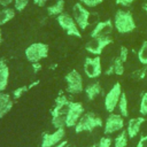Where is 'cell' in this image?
Returning a JSON list of instances; mask_svg holds the SVG:
<instances>
[{
  "instance_id": "1",
  "label": "cell",
  "mask_w": 147,
  "mask_h": 147,
  "mask_svg": "<svg viewBox=\"0 0 147 147\" xmlns=\"http://www.w3.org/2000/svg\"><path fill=\"white\" fill-rule=\"evenodd\" d=\"M113 23H114L115 30L122 34L131 33L132 31L136 30V22H134L132 13L130 10L118 9L115 13Z\"/></svg>"
},
{
  "instance_id": "2",
  "label": "cell",
  "mask_w": 147,
  "mask_h": 147,
  "mask_svg": "<svg viewBox=\"0 0 147 147\" xmlns=\"http://www.w3.org/2000/svg\"><path fill=\"white\" fill-rule=\"evenodd\" d=\"M103 126V122L100 116H96L92 111L84 113L82 117L79 118L78 123L75 126V132L76 133H82V132H92L96 127Z\"/></svg>"
},
{
  "instance_id": "3",
  "label": "cell",
  "mask_w": 147,
  "mask_h": 147,
  "mask_svg": "<svg viewBox=\"0 0 147 147\" xmlns=\"http://www.w3.org/2000/svg\"><path fill=\"white\" fill-rule=\"evenodd\" d=\"M48 52H49V47L47 44L33 42L25 48L24 54H25L26 60L30 63H34V62H40L41 60L46 59L48 56Z\"/></svg>"
},
{
  "instance_id": "4",
  "label": "cell",
  "mask_w": 147,
  "mask_h": 147,
  "mask_svg": "<svg viewBox=\"0 0 147 147\" xmlns=\"http://www.w3.org/2000/svg\"><path fill=\"white\" fill-rule=\"evenodd\" d=\"M56 22L60 25V28L65 31V33L68 36L82 38V30L77 25L72 15H70L68 13H62L59 16H56Z\"/></svg>"
},
{
  "instance_id": "5",
  "label": "cell",
  "mask_w": 147,
  "mask_h": 147,
  "mask_svg": "<svg viewBox=\"0 0 147 147\" xmlns=\"http://www.w3.org/2000/svg\"><path fill=\"white\" fill-rule=\"evenodd\" d=\"M65 84H67V92L69 94H78L84 91V80L79 71L76 69L70 70L65 77H64Z\"/></svg>"
},
{
  "instance_id": "6",
  "label": "cell",
  "mask_w": 147,
  "mask_h": 147,
  "mask_svg": "<svg viewBox=\"0 0 147 147\" xmlns=\"http://www.w3.org/2000/svg\"><path fill=\"white\" fill-rule=\"evenodd\" d=\"M123 91H122V86L119 83H115L111 88L107 92V94L105 95V100H103V105H105V109L108 113H114L115 109L117 108L118 101L121 99Z\"/></svg>"
},
{
  "instance_id": "7",
  "label": "cell",
  "mask_w": 147,
  "mask_h": 147,
  "mask_svg": "<svg viewBox=\"0 0 147 147\" xmlns=\"http://www.w3.org/2000/svg\"><path fill=\"white\" fill-rule=\"evenodd\" d=\"M124 117L118 113H109L103 124V132L106 136L113 134L115 132H121L124 130Z\"/></svg>"
},
{
  "instance_id": "8",
  "label": "cell",
  "mask_w": 147,
  "mask_h": 147,
  "mask_svg": "<svg viewBox=\"0 0 147 147\" xmlns=\"http://www.w3.org/2000/svg\"><path fill=\"white\" fill-rule=\"evenodd\" d=\"M84 74L87 78L90 79H95L102 74V64H101V59L99 55H95L93 57L87 56L84 61Z\"/></svg>"
},
{
  "instance_id": "9",
  "label": "cell",
  "mask_w": 147,
  "mask_h": 147,
  "mask_svg": "<svg viewBox=\"0 0 147 147\" xmlns=\"http://www.w3.org/2000/svg\"><path fill=\"white\" fill-rule=\"evenodd\" d=\"M114 42V39L111 38V36L109 37H94V38H91L86 45H85V49L92 54V55H100L103 49Z\"/></svg>"
},
{
  "instance_id": "10",
  "label": "cell",
  "mask_w": 147,
  "mask_h": 147,
  "mask_svg": "<svg viewBox=\"0 0 147 147\" xmlns=\"http://www.w3.org/2000/svg\"><path fill=\"white\" fill-rule=\"evenodd\" d=\"M84 113H85V109L80 102L69 101V108H68V113L65 115V126L75 127Z\"/></svg>"
},
{
  "instance_id": "11",
  "label": "cell",
  "mask_w": 147,
  "mask_h": 147,
  "mask_svg": "<svg viewBox=\"0 0 147 147\" xmlns=\"http://www.w3.org/2000/svg\"><path fill=\"white\" fill-rule=\"evenodd\" d=\"M90 11L88 9L82 5L79 1L76 2L72 7V17L75 18L77 25L80 30H85L90 24Z\"/></svg>"
},
{
  "instance_id": "12",
  "label": "cell",
  "mask_w": 147,
  "mask_h": 147,
  "mask_svg": "<svg viewBox=\"0 0 147 147\" xmlns=\"http://www.w3.org/2000/svg\"><path fill=\"white\" fill-rule=\"evenodd\" d=\"M65 136V129H55L54 132L51 133H44L41 138L40 147H54L57 144H60L62 140H64Z\"/></svg>"
},
{
  "instance_id": "13",
  "label": "cell",
  "mask_w": 147,
  "mask_h": 147,
  "mask_svg": "<svg viewBox=\"0 0 147 147\" xmlns=\"http://www.w3.org/2000/svg\"><path fill=\"white\" fill-rule=\"evenodd\" d=\"M69 99L64 94H60L55 99V105L51 110V117L56 118V117H63L65 118V115L68 113L69 108Z\"/></svg>"
},
{
  "instance_id": "14",
  "label": "cell",
  "mask_w": 147,
  "mask_h": 147,
  "mask_svg": "<svg viewBox=\"0 0 147 147\" xmlns=\"http://www.w3.org/2000/svg\"><path fill=\"white\" fill-rule=\"evenodd\" d=\"M114 23L111 20H107V21H102L99 22L91 31L90 36L91 38L94 37H109L114 30Z\"/></svg>"
},
{
  "instance_id": "15",
  "label": "cell",
  "mask_w": 147,
  "mask_h": 147,
  "mask_svg": "<svg viewBox=\"0 0 147 147\" xmlns=\"http://www.w3.org/2000/svg\"><path fill=\"white\" fill-rule=\"evenodd\" d=\"M146 121L145 116H138V117H134V118H130L127 124H126V132H127V136L130 139H133L136 138L139 132H140V127L141 125L144 124V122Z\"/></svg>"
},
{
  "instance_id": "16",
  "label": "cell",
  "mask_w": 147,
  "mask_h": 147,
  "mask_svg": "<svg viewBox=\"0 0 147 147\" xmlns=\"http://www.w3.org/2000/svg\"><path fill=\"white\" fill-rule=\"evenodd\" d=\"M14 100L13 98L5 92H0V118L5 117L13 108Z\"/></svg>"
},
{
  "instance_id": "17",
  "label": "cell",
  "mask_w": 147,
  "mask_h": 147,
  "mask_svg": "<svg viewBox=\"0 0 147 147\" xmlns=\"http://www.w3.org/2000/svg\"><path fill=\"white\" fill-rule=\"evenodd\" d=\"M9 82V68L5 59H0V92H5Z\"/></svg>"
},
{
  "instance_id": "18",
  "label": "cell",
  "mask_w": 147,
  "mask_h": 147,
  "mask_svg": "<svg viewBox=\"0 0 147 147\" xmlns=\"http://www.w3.org/2000/svg\"><path fill=\"white\" fill-rule=\"evenodd\" d=\"M106 75H116V76H122L124 74V63L119 60V57H115L111 63L109 64V67L106 69L105 71Z\"/></svg>"
},
{
  "instance_id": "19",
  "label": "cell",
  "mask_w": 147,
  "mask_h": 147,
  "mask_svg": "<svg viewBox=\"0 0 147 147\" xmlns=\"http://www.w3.org/2000/svg\"><path fill=\"white\" fill-rule=\"evenodd\" d=\"M84 92H85L86 98H87L90 101H93V100L102 92V88H101V85H100L99 82H94V83L88 84V85L84 88Z\"/></svg>"
},
{
  "instance_id": "20",
  "label": "cell",
  "mask_w": 147,
  "mask_h": 147,
  "mask_svg": "<svg viewBox=\"0 0 147 147\" xmlns=\"http://www.w3.org/2000/svg\"><path fill=\"white\" fill-rule=\"evenodd\" d=\"M16 15V10L10 7H3L0 9V26L10 22Z\"/></svg>"
},
{
  "instance_id": "21",
  "label": "cell",
  "mask_w": 147,
  "mask_h": 147,
  "mask_svg": "<svg viewBox=\"0 0 147 147\" xmlns=\"http://www.w3.org/2000/svg\"><path fill=\"white\" fill-rule=\"evenodd\" d=\"M64 6H65V2L64 0H56L55 3L47 7V14L48 16H59L60 14L64 13Z\"/></svg>"
},
{
  "instance_id": "22",
  "label": "cell",
  "mask_w": 147,
  "mask_h": 147,
  "mask_svg": "<svg viewBox=\"0 0 147 147\" xmlns=\"http://www.w3.org/2000/svg\"><path fill=\"white\" fill-rule=\"evenodd\" d=\"M117 108H118V111L119 114L126 118L129 116V105H127V96H126V93L123 92L122 95H121V99L118 101V105H117Z\"/></svg>"
},
{
  "instance_id": "23",
  "label": "cell",
  "mask_w": 147,
  "mask_h": 147,
  "mask_svg": "<svg viewBox=\"0 0 147 147\" xmlns=\"http://www.w3.org/2000/svg\"><path fill=\"white\" fill-rule=\"evenodd\" d=\"M129 136H127V132L126 130H122L116 137H115V140H114V147H127V144H129Z\"/></svg>"
},
{
  "instance_id": "24",
  "label": "cell",
  "mask_w": 147,
  "mask_h": 147,
  "mask_svg": "<svg viewBox=\"0 0 147 147\" xmlns=\"http://www.w3.org/2000/svg\"><path fill=\"white\" fill-rule=\"evenodd\" d=\"M137 56H138L139 62H140L142 65L147 67V40L144 41V42L141 44L140 48L138 49V54H137Z\"/></svg>"
},
{
  "instance_id": "25",
  "label": "cell",
  "mask_w": 147,
  "mask_h": 147,
  "mask_svg": "<svg viewBox=\"0 0 147 147\" xmlns=\"http://www.w3.org/2000/svg\"><path fill=\"white\" fill-rule=\"evenodd\" d=\"M139 113L141 116H147V92L141 95L140 105H139Z\"/></svg>"
},
{
  "instance_id": "26",
  "label": "cell",
  "mask_w": 147,
  "mask_h": 147,
  "mask_svg": "<svg viewBox=\"0 0 147 147\" xmlns=\"http://www.w3.org/2000/svg\"><path fill=\"white\" fill-rule=\"evenodd\" d=\"M29 5V0H14V9L16 11H23Z\"/></svg>"
},
{
  "instance_id": "27",
  "label": "cell",
  "mask_w": 147,
  "mask_h": 147,
  "mask_svg": "<svg viewBox=\"0 0 147 147\" xmlns=\"http://www.w3.org/2000/svg\"><path fill=\"white\" fill-rule=\"evenodd\" d=\"M28 90H29V86H20L17 88H15L14 92H13V99L18 100L25 92H28Z\"/></svg>"
},
{
  "instance_id": "28",
  "label": "cell",
  "mask_w": 147,
  "mask_h": 147,
  "mask_svg": "<svg viewBox=\"0 0 147 147\" xmlns=\"http://www.w3.org/2000/svg\"><path fill=\"white\" fill-rule=\"evenodd\" d=\"M79 2L82 5H84L86 8H94V7H98L99 5H101L103 2V0H79Z\"/></svg>"
},
{
  "instance_id": "29",
  "label": "cell",
  "mask_w": 147,
  "mask_h": 147,
  "mask_svg": "<svg viewBox=\"0 0 147 147\" xmlns=\"http://www.w3.org/2000/svg\"><path fill=\"white\" fill-rule=\"evenodd\" d=\"M111 144H113L111 138L108 136H105V137L100 138L99 142L96 144V147H111Z\"/></svg>"
},
{
  "instance_id": "30",
  "label": "cell",
  "mask_w": 147,
  "mask_h": 147,
  "mask_svg": "<svg viewBox=\"0 0 147 147\" xmlns=\"http://www.w3.org/2000/svg\"><path fill=\"white\" fill-rule=\"evenodd\" d=\"M127 56H129V49H127L125 46H121V48H119V54H118L119 60H121L123 63H125V62L127 61Z\"/></svg>"
},
{
  "instance_id": "31",
  "label": "cell",
  "mask_w": 147,
  "mask_h": 147,
  "mask_svg": "<svg viewBox=\"0 0 147 147\" xmlns=\"http://www.w3.org/2000/svg\"><path fill=\"white\" fill-rule=\"evenodd\" d=\"M136 147H147V134L140 137V139L138 140Z\"/></svg>"
},
{
  "instance_id": "32",
  "label": "cell",
  "mask_w": 147,
  "mask_h": 147,
  "mask_svg": "<svg viewBox=\"0 0 147 147\" xmlns=\"http://www.w3.org/2000/svg\"><path fill=\"white\" fill-rule=\"evenodd\" d=\"M145 76H146V69L145 68L144 69H140V70H138L136 72H133V77H136L138 79H142V78H145Z\"/></svg>"
},
{
  "instance_id": "33",
  "label": "cell",
  "mask_w": 147,
  "mask_h": 147,
  "mask_svg": "<svg viewBox=\"0 0 147 147\" xmlns=\"http://www.w3.org/2000/svg\"><path fill=\"white\" fill-rule=\"evenodd\" d=\"M136 0H115V2L118 5V6H122V7H129L132 2H134Z\"/></svg>"
},
{
  "instance_id": "34",
  "label": "cell",
  "mask_w": 147,
  "mask_h": 147,
  "mask_svg": "<svg viewBox=\"0 0 147 147\" xmlns=\"http://www.w3.org/2000/svg\"><path fill=\"white\" fill-rule=\"evenodd\" d=\"M40 69H41V64H40V62H34V63H32V70H33L34 74H37Z\"/></svg>"
},
{
  "instance_id": "35",
  "label": "cell",
  "mask_w": 147,
  "mask_h": 147,
  "mask_svg": "<svg viewBox=\"0 0 147 147\" xmlns=\"http://www.w3.org/2000/svg\"><path fill=\"white\" fill-rule=\"evenodd\" d=\"M13 2H14V0H0V6L1 7H9Z\"/></svg>"
},
{
  "instance_id": "36",
  "label": "cell",
  "mask_w": 147,
  "mask_h": 147,
  "mask_svg": "<svg viewBox=\"0 0 147 147\" xmlns=\"http://www.w3.org/2000/svg\"><path fill=\"white\" fill-rule=\"evenodd\" d=\"M46 1L47 0H33V3L36 6H38V7H44L45 3H46Z\"/></svg>"
},
{
  "instance_id": "37",
  "label": "cell",
  "mask_w": 147,
  "mask_h": 147,
  "mask_svg": "<svg viewBox=\"0 0 147 147\" xmlns=\"http://www.w3.org/2000/svg\"><path fill=\"white\" fill-rule=\"evenodd\" d=\"M67 145H68V141H67V140H62L60 144H57V145L54 146V147H67Z\"/></svg>"
},
{
  "instance_id": "38",
  "label": "cell",
  "mask_w": 147,
  "mask_h": 147,
  "mask_svg": "<svg viewBox=\"0 0 147 147\" xmlns=\"http://www.w3.org/2000/svg\"><path fill=\"white\" fill-rule=\"evenodd\" d=\"M38 84H39V80H36V82H33L31 85H29V90H30V88H32V87H34V86H37Z\"/></svg>"
},
{
  "instance_id": "39",
  "label": "cell",
  "mask_w": 147,
  "mask_h": 147,
  "mask_svg": "<svg viewBox=\"0 0 147 147\" xmlns=\"http://www.w3.org/2000/svg\"><path fill=\"white\" fill-rule=\"evenodd\" d=\"M141 8L144 9V11H145V13H147V2H144V3H142V6H141Z\"/></svg>"
},
{
  "instance_id": "40",
  "label": "cell",
  "mask_w": 147,
  "mask_h": 147,
  "mask_svg": "<svg viewBox=\"0 0 147 147\" xmlns=\"http://www.w3.org/2000/svg\"><path fill=\"white\" fill-rule=\"evenodd\" d=\"M2 42V32H1V28H0V44Z\"/></svg>"
},
{
  "instance_id": "41",
  "label": "cell",
  "mask_w": 147,
  "mask_h": 147,
  "mask_svg": "<svg viewBox=\"0 0 147 147\" xmlns=\"http://www.w3.org/2000/svg\"><path fill=\"white\" fill-rule=\"evenodd\" d=\"M88 147H96V145H92V146H88Z\"/></svg>"
},
{
  "instance_id": "42",
  "label": "cell",
  "mask_w": 147,
  "mask_h": 147,
  "mask_svg": "<svg viewBox=\"0 0 147 147\" xmlns=\"http://www.w3.org/2000/svg\"><path fill=\"white\" fill-rule=\"evenodd\" d=\"M72 147H75V146H72Z\"/></svg>"
}]
</instances>
